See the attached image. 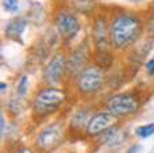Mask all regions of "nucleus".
<instances>
[{
	"instance_id": "nucleus-13",
	"label": "nucleus",
	"mask_w": 154,
	"mask_h": 153,
	"mask_svg": "<svg viewBox=\"0 0 154 153\" xmlns=\"http://www.w3.org/2000/svg\"><path fill=\"white\" fill-rule=\"evenodd\" d=\"M135 134L141 138H147V137H150V136H153L154 134V123L142 125V126L137 127Z\"/></svg>"
},
{
	"instance_id": "nucleus-3",
	"label": "nucleus",
	"mask_w": 154,
	"mask_h": 153,
	"mask_svg": "<svg viewBox=\"0 0 154 153\" xmlns=\"http://www.w3.org/2000/svg\"><path fill=\"white\" fill-rule=\"evenodd\" d=\"M106 83V73L103 68L97 65L87 67L77 76V89L80 94L91 96L101 91Z\"/></svg>"
},
{
	"instance_id": "nucleus-20",
	"label": "nucleus",
	"mask_w": 154,
	"mask_h": 153,
	"mask_svg": "<svg viewBox=\"0 0 154 153\" xmlns=\"http://www.w3.org/2000/svg\"><path fill=\"white\" fill-rule=\"evenodd\" d=\"M153 3H154V0H153Z\"/></svg>"
},
{
	"instance_id": "nucleus-7",
	"label": "nucleus",
	"mask_w": 154,
	"mask_h": 153,
	"mask_svg": "<svg viewBox=\"0 0 154 153\" xmlns=\"http://www.w3.org/2000/svg\"><path fill=\"white\" fill-rule=\"evenodd\" d=\"M92 39L99 54H107L111 45L109 22L104 16H97L92 24Z\"/></svg>"
},
{
	"instance_id": "nucleus-11",
	"label": "nucleus",
	"mask_w": 154,
	"mask_h": 153,
	"mask_svg": "<svg viewBox=\"0 0 154 153\" xmlns=\"http://www.w3.org/2000/svg\"><path fill=\"white\" fill-rule=\"evenodd\" d=\"M27 26V22L24 18L22 16H16V18H12L5 26V35L11 39H20L22 34H23L24 29Z\"/></svg>"
},
{
	"instance_id": "nucleus-8",
	"label": "nucleus",
	"mask_w": 154,
	"mask_h": 153,
	"mask_svg": "<svg viewBox=\"0 0 154 153\" xmlns=\"http://www.w3.org/2000/svg\"><path fill=\"white\" fill-rule=\"evenodd\" d=\"M68 73V57L62 53H57L48 62L43 70V79L46 84L56 87Z\"/></svg>"
},
{
	"instance_id": "nucleus-4",
	"label": "nucleus",
	"mask_w": 154,
	"mask_h": 153,
	"mask_svg": "<svg viewBox=\"0 0 154 153\" xmlns=\"http://www.w3.org/2000/svg\"><path fill=\"white\" fill-rule=\"evenodd\" d=\"M107 111L116 117H127L139 108V102L133 94H116L106 100Z\"/></svg>"
},
{
	"instance_id": "nucleus-9",
	"label": "nucleus",
	"mask_w": 154,
	"mask_h": 153,
	"mask_svg": "<svg viewBox=\"0 0 154 153\" xmlns=\"http://www.w3.org/2000/svg\"><path fill=\"white\" fill-rule=\"evenodd\" d=\"M118 122H119V117L114 115L109 111H101L92 115L85 133L88 136H101L107 130L116 126Z\"/></svg>"
},
{
	"instance_id": "nucleus-19",
	"label": "nucleus",
	"mask_w": 154,
	"mask_h": 153,
	"mask_svg": "<svg viewBox=\"0 0 154 153\" xmlns=\"http://www.w3.org/2000/svg\"><path fill=\"white\" fill-rule=\"evenodd\" d=\"M0 87H2V89H3V91H4V89H5V84H4V83H2V84H0Z\"/></svg>"
},
{
	"instance_id": "nucleus-12",
	"label": "nucleus",
	"mask_w": 154,
	"mask_h": 153,
	"mask_svg": "<svg viewBox=\"0 0 154 153\" xmlns=\"http://www.w3.org/2000/svg\"><path fill=\"white\" fill-rule=\"evenodd\" d=\"M92 114L89 110H79L70 119V129L73 130H87Z\"/></svg>"
},
{
	"instance_id": "nucleus-10",
	"label": "nucleus",
	"mask_w": 154,
	"mask_h": 153,
	"mask_svg": "<svg viewBox=\"0 0 154 153\" xmlns=\"http://www.w3.org/2000/svg\"><path fill=\"white\" fill-rule=\"evenodd\" d=\"M88 56V42L84 41L68 56V73L72 76H79L87 68Z\"/></svg>"
},
{
	"instance_id": "nucleus-2",
	"label": "nucleus",
	"mask_w": 154,
	"mask_h": 153,
	"mask_svg": "<svg viewBox=\"0 0 154 153\" xmlns=\"http://www.w3.org/2000/svg\"><path fill=\"white\" fill-rule=\"evenodd\" d=\"M66 100V94L62 89L54 86H49L48 88L41 89L34 98L32 110L37 115L46 117L56 113Z\"/></svg>"
},
{
	"instance_id": "nucleus-14",
	"label": "nucleus",
	"mask_w": 154,
	"mask_h": 153,
	"mask_svg": "<svg viewBox=\"0 0 154 153\" xmlns=\"http://www.w3.org/2000/svg\"><path fill=\"white\" fill-rule=\"evenodd\" d=\"M3 7L7 12L14 14L19 10V3L18 0H3Z\"/></svg>"
},
{
	"instance_id": "nucleus-16",
	"label": "nucleus",
	"mask_w": 154,
	"mask_h": 153,
	"mask_svg": "<svg viewBox=\"0 0 154 153\" xmlns=\"http://www.w3.org/2000/svg\"><path fill=\"white\" fill-rule=\"evenodd\" d=\"M146 70H147V73H149V75H154V58H152L146 64Z\"/></svg>"
},
{
	"instance_id": "nucleus-5",
	"label": "nucleus",
	"mask_w": 154,
	"mask_h": 153,
	"mask_svg": "<svg viewBox=\"0 0 154 153\" xmlns=\"http://www.w3.org/2000/svg\"><path fill=\"white\" fill-rule=\"evenodd\" d=\"M54 24H56L60 37L66 42L73 39L81 29V23H80L79 18L69 11H61L57 14L56 19H54Z\"/></svg>"
},
{
	"instance_id": "nucleus-15",
	"label": "nucleus",
	"mask_w": 154,
	"mask_h": 153,
	"mask_svg": "<svg viewBox=\"0 0 154 153\" xmlns=\"http://www.w3.org/2000/svg\"><path fill=\"white\" fill-rule=\"evenodd\" d=\"M18 95L19 96H24L26 95V91H27V76H23V77L19 80V84H18Z\"/></svg>"
},
{
	"instance_id": "nucleus-1",
	"label": "nucleus",
	"mask_w": 154,
	"mask_h": 153,
	"mask_svg": "<svg viewBox=\"0 0 154 153\" xmlns=\"http://www.w3.org/2000/svg\"><path fill=\"white\" fill-rule=\"evenodd\" d=\"M143 33V22L137 14L122 11L112 16L109 20L111 45L116 50L131 48L141 38Z\"/></svg>"
},
{
	"instance_id": "nucleus-6",
	"label": "nucleus",
	"mask_w": 154,
	"mask_h": 153,
	"mask_svg": "<svg viewBox=\"0 0 154 153\" xmlns=\"http://www.w3.org/2000/svg\"><path fill=\"white\" fill-rule=\"evenodd\" d=\"M65 137V130L60 123H53L50 126H46L45 129H42L39 132V134L37 136L35 144L41 151H53L54 148L60 145L62 142Z\"/></svg>"
},
{
	"instance_id": "nucleus-17",
	"label": "nucleus",
	"mask_w": 154,
	"mask_h": 153,
	"mask_svg": "<svg viewBox=\"0 0 154 153\" xmlns=\"http://www.w3.org/2000/svg\"><path fill=\"white\" fill-rule=\"evenodd\" d=\"M147 27H149L150 33H153V34H154V12L150 15L149 22H147Z\"/></svg>"
},
{
	"instance_id": "nucleus-18",
	"label": "nucleus",
	"mask_w": 154,
	"mask_h": 153,
	"mask_svg": "<svg viewBox=\"0 0 154 153\" xmlns=\"http://www.w3.org/2000/svg\"><path fill=\"white\" fill-rule=\"evenodd\" d=\"M16 153H35L32 149H30V148H20Z\"/></svg>"
}]
</instances>
